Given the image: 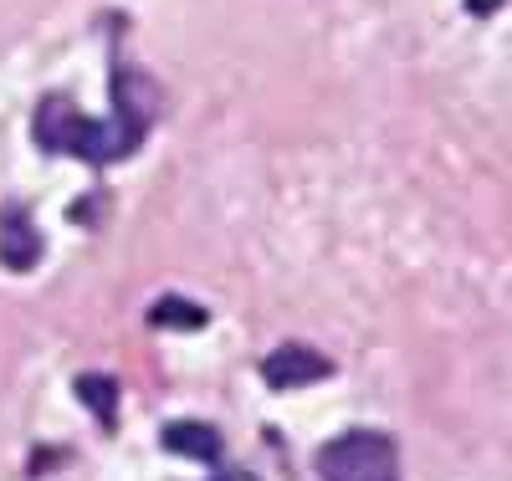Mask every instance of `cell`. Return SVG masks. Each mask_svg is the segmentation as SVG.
Segmentation results:
<instances>
[{
	"label": "cell",
	"mask_w": 512,
	"mask_h": 481,
	"mask_svg": "<svg viewBox=\"0 0 512 481\" xmlns=\"http://www.w3.org/2000/svg\"><path fill=\"white\" fill-rule=\"evenodd\" d=\"M134 87H139V72L134 67H118L113 72V113L108 123H93L72 108V98L52 93L41 98L36 108V123H31V139L47 149V154H72V159H88V164H108V159H128L139 144H144V128H149V103H134Z\"/></svg>",
	"instance_id": "cell-1"
},
{
	"label": "cell",
	"mask_w": 512,
	"mask_h": 481,
	"mask_svg": "<svg viewBox=\"0 0 512 481\" xmlns=\"http://www.w3.org/2000/svg\"><path fill=\"white\" fill-rule=\"evenodd\" d=\"M318 476L323 481H400L395 441L379 430H349L318 451Z\"/></svg>",
	"instance_id": "cell-2"
},
{
	"label": "cell",
	"mask_w": 512,
	"mask_h": 481,
	"mask_svg": "<svg viewBox=\"0 0 512 481\" xmlns=\"http://www.w3.org/2000/svg\"><path fill=\"white\" fill-rule=\"evenodd\" d=\"M328 374H333V364L318 354V348H303V343H282L262 359V379L272 389H303V384H318Z\"/></svg>",
	"instance_id": "cell-3"
},
{
	"label": "cell",
	"mask_w": 512,
	"mask_h": 481,
	"mask_svg": "<svg viewBox=\"0 0 512 481\" xmlns=\"http://www.w3.org/2000/svg\"><path fill=\"white\" fill-rule=\"evenodd\" d=\"M36 261H41V236L31 226V215L21 205H6V210H0V267L31 272Z\"/></svg>",
	"instance_id": "cell-4"
},
{
	"label": "cell",
	"mask_w": 512,
	"mask_h": 481,
	"mask_svg": "<svg viewBox=\"0 0 512 481\" xmlns=\"http://www.w3.org/2000/svg\"><path fill=\"white\" fill-rule=\"evenodd\" d=\"M159 441H164V451L190 456V461H216V456H221L216 425H200V420H169V425L159 430Z\"/></svg>",
	"instance_id": "cell-5"
},
{
	"label": "cell",
	"mask_w": 512,
	"mask_h": 481,
	"mask_svg": "<svg viewBox=\"0 0 512 481\" xmlns=\"http://www.w3.org/2000/svg\"><path fill=\"white\" fill-rule=\"evenodd\" d=\"M77 400L88 405L103 425H113V400H118V384L108 379V374H82L77 379Z\"/></svg>",
	"instance_id": "cell-6"
},
{
	"label": "cell",
	"mask_w": 512,
	"mask_h": 481,
	"mask_svg": "<svg viewBox=\"0 0 512 481\" xmlns=\"http://www.w3.org/2000/svg\"><path fill=\"white\" fill-rule=\"evenodd\" d=\"M149 318H154L159 328H205V308H195V302H180V297L154 302Z\"/></svg>",
	"instance_id": "cell-7"
},
{
	"label": "cell",
	"mask_w": 512,
	"mask_h": 481,
	"mask_svg": "<svg viewBox=\"0 0 512 481\" xmlns=\"http://www.w3.org/2000/svg\"><path fill=\"white\" fill-rule=\"evenodd\" d=\"M466 6H472L477 16H487V11H497V6H502V0H466Z\"/></svg>",
	"instance_id": "cell-8"
},
{
	"label": "cell",
	"mask_w": 512,
	"mask_h": 481,
	"mask_svg": "<svg viewBox=\"0 0 512 481\" xmlns=\"http://www.w3.org/2000/svg\"><path fill=\"white\" fill-rule=\"evenodd\" d=\"M216 481H256V476H251V471H221Z\"/></svg>",
	"instance_id": "cell-9"
}]
</instances>
